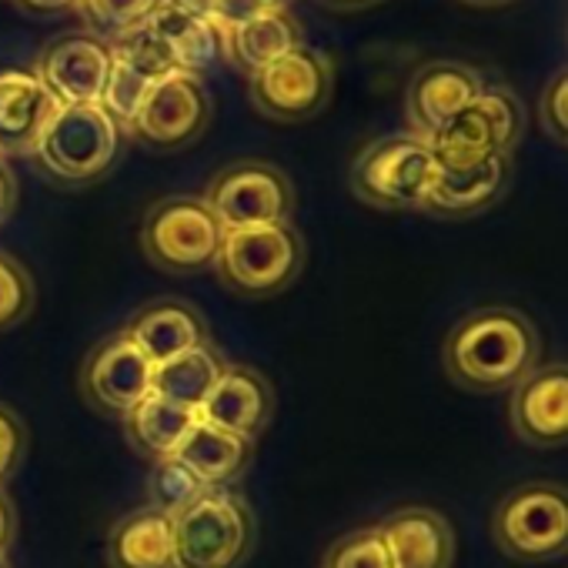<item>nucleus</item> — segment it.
<instances>
[{
	"instance_id": "cd10ccee",
	"label": "nucleus",
	"mask_w": 568,
	"mask_h": 568,
	"mask_svg": "<svg viewBox=\"0 0 568 568\" xmlns=\"http://www.w3.org/2000/svg\"><path fill=\"white\" fill-rule=\"evenodd\" d=\"M207 491V485L178 458H158L148 462V501L151 508L164 511V515H181L191 501H197Z\"/></svg>"
},
{
	"instance_id": "412c9836",
	"label": "nucleus",
	"mask_w": 568,
	"mask_h": 568,
	"mask_svg": "<svg viewBox=\"0 0 568 568\" xmlns=\"http://www.w3.org/2000/svg\"><path fill=\"white\" fill-rule=\"evenodd\" d=\"M154 365L187 352V348H197L207 338V328H204V318L184 305V302H154L148 308H141L124 328H121Z\"/></svg>"
},
{
	"instance_id": "4be33fe9",
	"label": "nucleus",
	"mask_w": 568,
	"mask_h": 568,
	"mask_svg": "<svg viewBox=\"0 0 568 568\" xmlns=\"http://www.w3.org/2000/svg\"><path fill=\"white\" fill-rule=\"evenodd\" d=\"M111 568H174V518L141 505L114 521L108 535Z\"/></svg>"
},
{
	"instance_id": "79ce46f5",
	"label": "nucleus",
	"mask_w": 568,
	"mask_h": 568,
	"mask_svg": "<svg viewBox=\"0 0 568 568\" xmlns=\"http://www.w3.org/2000/svg\"><path fill=\"white\" fill-rule=\"evenodd\" d=\"M0 568H11V561H8V555H0Z\"/></svg>"
},
{
	"instance_id": "9d476101",
	"label": "nucleus",
	"mask_w": 568,
	"mask_h": 568,
	"mask_svg": "<svg viewBox=\"0 0 568 568\" xmlns=\"http://www.w3.org/2000/svg\"><path fill=\"white\" fill-rule=\"evenodd\" d=\"M207 121H211V94L204 81L174 71L151 88L128 134H134L141 144L154 151H178L197 141Z\"/></svg>"
},
{
	"instance_id": "2f4dec72",
	"label": "nucleus",
	"mask_w": 568,
	"mask_h": 568,
	"mask_svg": "<svg viewBox=\"0 0 568 568\" xmlns=\"http://www.w3.org/2000/svg\"><path fill=\"white\" fill-rule=\"evenodd\" d=\"M478 101L488 108V114H491V121H495L501 141H505V151L511 154V151L518 148V141H521V134H525V111H521V101H518L508 88H498V84H485L481 94H478Z\"/></svg>"
},
{
	"instance_id": "a211bd4d",
	"label": "nucleus",
	"mask_w": 568,
	"mask_h": 568,
	"mask_svg": "<svg viewBox=\"0 0 568 568\" xmlns=\"http://www.w3.org/2000/svg\"><path fill=\"white\" fill-rule=\"evenodd\" d=\"M392 568H452L455 531L435 508H398L378 525Z\"/></svg>"
},
{
	"instance_id": "473e14b6",
	"label": "nucleus",
	"mask_w": 568,
	"mask_h": 568,
	"mask_svg": "<svg viewBox=\"0 0 568 568\" xmlns=\"http://www.w3.org/2000/svg\"><path fill=\"white\" fill-rule=\"evenodd\" d=\"M211 24L214 31L221 34L224 48H227V38L244 28L247 21H254L261 11H267L264 0H201V8H197Z\"/></svg>"
},
{
	"instance_id": "9b49d317",
	"label": "nucleus",
	"mask_w": 568,
	"mask_h": 568,
	"mask_svg": "<svg viewBox=\"0 0 568 568\" xmlns=\"http://www.w3.org/2000/svg\"><path fill=\"white\" fill-rule=\"evenodd\" d=\"M154 362L124 335L114 332L84 358L81 368V395L88 405L111 418H124L134 405L151 395Z\"/></svg>"
},
{
	"instance_id": "72a5a7b5",
	"label": "nucleus",
	"mask_w": 568,
	"mask_h": 568,
	"mask_svg": "<svg viewBox=\"0 0 568 568\" xmlns=\"http://www.w3.org/2000/svg\"><path fill=\"white\" fill-rule=\"evenodd\" d=\"M538 111H541V128H545L558 144H565V141H568V74H565V71H558V74L545 84Z\"/></svg>"
},
{
	"instance_id": "423d86ee",
	"label": "nucleus",
	"mask_w": 568,
	"mask_h": 568,
	"mask_svg": "<svg viewBox=\"0 0 568 568\" xmlns=\"http://www.w3.org/2000/svg\"><path fill=\"white\" fill-rule=\"evenodd\" d=\"M438 164L428 141L415 134H392L372 141L352 161V191L358 201L382 211H422Z\"/></svg>"
},
{
	"instance_id": "a878e982",
	"label": "nucleus",
	"mask_w": 568,
	"mask_h": 568,
	"mask_svg": "<svg viewBox=\"0 0 568 568\" xmlns=\"http://www.w3.org/2000/svg\"><path fill=\"white\" fill-rule=\"evenodd\" d=\"M428 148H432V158L438 168H468L491 154H508L501 134L481 101L468 104L448 124H442L428 138Z\"/></svg>"
},
{
	"instance_id": "2eb2a0df",
	"label": "nucleus",
	"mask_w": 568,
	"mask_h": 568,
	"mask_svg": "<svg viewBox=\"0 0 568 568\" xmlns=\"http://www.w3.org/2000/svg\"><path fill=\"white\" fill-rule=\"evenodd\" d=\"M168 74H174V68L141 31L124 34L111 41V71H108L104 94H101V108L121 131H128L144 98L151 94V88L164 81Z\"/></svg>"
},
{
	"instance_id": "c9c22d12",
	"label": "nucleus",
	"mask_w": 568,
	"mask_h": 568,
	"mask_svg": "<svg viewBox=\"0 0 568 568\" xmlns=\"http://www.w3.org/2000/svg\"><path fill=\"white\" fill-rule=\"evenodd\" d=\"M14 535H18V515H14V505H11L8 491L0 488V555H8Z\"/></svg>"
},
{
	"instance_id": "bb28decb",
	"label": "nucleus",
	"mask_w": 568,
	"mask_h": 568,
	"mask_svg": "<svg viewBox=\"0 0 568 568\" xmlns=\"http://www.w3.org/2000/svg\"><path fill=\"white\" fill-rule=\"evenodd\" d=\"M224 365L227 362L221 358V352L211 342H204L197 348H187V352L154 365L151 395L197 412V405L207 398V392L214 388V382H217Z\"/></svg>"
},
{
	"instance_id": "c85d7f7f",
	"label": "nucleus",
	"mask_w": 568,
	"mask_h": 568,
	"mask_svg": "<svg viewBox=\"0 0 568 568\" xmlns=\"http://www.w3.org/2000/svg\"><path fill=\"white\" fill-rule=\"evenodd\" d=\"M168 0H78V14L101 41H118L124 34H134L148 24L151 14H158Z\"/></svg>"
},
{
	"instance_id": "ea45409f",
	"label": "nucleus",
	"mask_w": 568,
	"mask_h": 568,
	"mask_svg": "<svg viewBox=\"0 0 568 568\" xmlns=\"http://www.w3.org/2000/svg\"><path fill=\"white\" fill-rule=\"evenodd\" d=\"M465 4H475V8H498V4H508V0H465Z\"/></svg>"
},
{
	"instance_id": "7ed1b4c3",
	"label": "nucleus",
	"mask_w": 568,
	"mask_h": 568,
	"mask_svg": "<svg viewBox=\"0 0 568 568\" xmlns=\"http://www.w3.org/2000/svg\"><path fill=\"white\" fill-rule=\"evenodd\" d=\"M254 545V511L231 488H207L174 515V568H237Z\"/></svg>"
},
{
	"instance_id": "0eeeda50",
	"label": "nucleus",
	"mask_w": 568,
	"mask_h": 568,
	"mask_svg": "<svg viewBox=\"0 0 568 568\" xmlns=\"http://www.w3.org/2000/svg\"><path fill=\"white\" fill-rule=\"evenodd\" d=\"M221 241V221L194 194H174L158 201L141 224V247L148 261L174 274L214 267Z\"/></svg>"
},
{
	"instance_id": "f03ea898",
	"label": "nucleus",
	"mask_w": 568,
	"mask_h": 568,
	"mask_svg": "<svg viewBox=\"0 0 568 568\" xmlns=\"http://www.w3.org/2000/svg\"><path fill=\"white\" fill-rule=\"evenodd\" d=\"M214 267L234 295L271 298L305 271V241L292 221L224 231Z\"/></svg>"
},
{
	"instance_id": "1a4fd4ad",
	"label": "nucleus",
	"mask_w": 568,
	"mask_h": 568,
	"mask_svg": "<svg viewBox=\"0 0 568 568\" xmlns=\"http://www.w3.org/2000/svg\"><path fill=\"white\" fill-rule=\"evenodd\" d=\"M201 201L224 231L284 224L295 211V187L281 168L267 161H237L211 178Z\"/></svg>"
},
{
	"instance_id": "7c9ffc66",
	"label": "nucleus",
	"mask_w": 568,
	"mask_h": 568,
	"mask_svg": "<svg viewBox=\"0 0 568 568\" xmlns=\"http://www.w3.org/2000/svg\"><path fill=\"white\" fill-rule=\"evenodd\" d=\"M322 568H392V558H388V548H385L378 525L342 535L325 551Z\"/></svg>"
},
{
	"instance_id": "e433bc0d",
	"label": "nucleus",
	"mask_w": 568,
	"mask_h": 568,
	"mask_svg": "<svg viewBox=\"0 0 568 568\" xmlns=\"http://www.w3.org/2000/svg\"><path fill=\"white\" fill-rule=\"evenodd\" d=\"M14 197H18V187H14V174L8 168V161L0 158V221H4L14 207Z\"/></svg>"
},
{
	"instance_id": "20e7f679",
	"label": "nucleus",
	"mask_w": 568,
	"mask_h": 568,
	"mask_svg": "<svg viewBox=\"0 0 568 568\" xmlns=\"http://www.w3.org/2000/svg\"><path fill=\"white\" fill-rule=\"evenodd\" d=\"M495 545L518 565L558 561L568 548V495L555 481H525L491 511Z\"/></svg>"
},
{
	"instance_id": "39448f33",
	"label": "nucleus",
	"mask_w": 568,
	"mask_h": 568,
	"mask_svg": "<svg viewBox=\"0 0 568 568\" xmlns=\"http://www.w3.org/2000/svg\"><path fill=\"white\" fill-rule=\"evenodd\" d=\"M121 134L124 131L101 104L58 108L31 154L61 184H88L111 171L121 151Z\"/></svg>"
},
{
	"instance_id": "ddd939ff",
	"label": "nucleus",
	"mask_w": 568,
	"mask_h": 568,
	"mask_svg": "<svg viewBox=\"0 0 568 568\" xmlns=\"http://www.w3.org/2000/svg\"><path fill=\"white\" fill-rule=\"evenodd\" d=\"M511 432L535 448H561L568 442V368L561 362L528 372L508 402Z\"/></svg>"
},
{
	"instance_id": "b1692460",
	"label": "nucleus",
	"mask_w": 568,
	"mask_h": 568,
	"mask_svg": "<svg viewBox=\"0 0 568 568\" xmlns=\"http://www.w3.org/2000/svg\"><path fill=\"white\" fill-rule=\"evenodd\" d=\"M178 458L207 485V488H227L234 485L254 458V442L221 432L214 425L197 422L184 445L178 448Z\"/></svg>"
},
{
	"instance_id": "a19ab883",
	"label": "nucleus",
	"mask_w": 568,
	"mask_h": 568,
	"mask_svg": "<svg viewBox=\"0 0 568 568\" xmlns=\"http://www.w3.org/2000/svg\"><path fill=\"white\" fill-rule=\"evenodd\" d=\"M264 4H267V8H288L292 0H264Z\"/></svg>"
},
{
	"instance_id": "58836bf2",
	"label": "nucleus",
	"mask_w": 568,
	"mask_h": 568,
	"mask_svg": "<svg viewBox=\"0 0 568 568\" xmlns=\"http://www.w3.org/2000/svg\"><path fill=\"white\" fill-rule=\"evenodd\" d=\"M328 8H338V11H355V8H368L375 0H325Z\"/></svg>"
},
{
	"instance_id": "dca6fc26",
	"label": "nucleus",
	"mask_w": 568,
	"mask_h": 568,
	"mask_svg": "<svg viewBox=\"0 0 568 568\" xmlns=\"http://www.w3.org/2000/svg\"><path fill=\"white\" fill-rule=\"evenodd\" d=\"M174 71L201 78L217 61H224V41L214 31V24L187 0H168V4L148 18L144 28H138Z\"/></svg>"
},
{
	"instance_id": "393cba45",
	"label": "nucleus",
	"mask_w": 568,
	"mask_h": 568,
	"mask_svg": "<svg viewBox=\"0 0 568 568\" xmlns=\"http://www.w3.org/2000/svg\"><path fill=\"white\" fill-rule=\"evenodd\" d=\"M121 422H124V435H128L131 448L141 458L158 462V458L178 455V448L184 445V438L197 425V412L181 408L174 402H164L158 395H148Z\"/></svg>"
},
{
	"instance_id": "5701e85b",
	"label": "nucleus",
	"mask_w": 568,
	"mask_h": 568,
	"mask_svg": "<svg viewBox=\"0 0 568 568\" xmlns=\"http://www.w3.org/2000/svg\"><path fill=\"white\" fill-rule=\"evenodd\" d=\"M302 44H305V31L292 18V11L288 8H267L227 38L224 61L254 74V71L267 68L271 61L284 58Z\"/></svg>"
},
{
	"instance_id": "f3484780",
	"label": "nucleus",
	"mask_w": 568,
	"mask_h": 568,
	"mask_svg": "<svg viewBox=\"0 0 568 568\" xmlns=\"http://www.w3.org/2000/svg\"><path fill=\"white\" fill-rule=\"evenodd\" d=\"M481 88H485V81L471 68L455 64V61H432V64L418 68L408 84V101H405L412 134L428 141L458 111L475 104Z\"/></svg>"
},
{
	"instance_id": "4c0bfd02",
	"label": "nucleus",
	"mask_w": 568,
	"mask_h": 568,
	"mask_svg": "<svg viewBox=\"0 0 568 568\" xmlns=\"http://www.w3.org/2000/svg\"><path fill=\"white\" fill-rule=\"evenodd\" d=\"M18 8L28 14H64L78 8V0H18Z\"/></svg>"
},
{
	"instance_id": "37998d69",
	"label": "nucleus",
	"mask_w": 568,
	"mask_h": 568,
	"mask_svg": "<svg viewBox=\"0 0 568 568\" xmlns=\"http://www.w3.org/2000/svg\"><path fill=\"white\" fill-rule=\"evenodd\" d=\"M187 4H194V8H201V0H187Z\"/></svg>"
},
{
	"instance_id": "6ab92c4d",
	"label": "nucleus",
	"mask_w": 568,
	"mask_h": 568,
	"mask_svg": "<svg viewBox=\"0 0 568 568\" xmlns=\"http://www.w3.org/2000/svg\"><path fill=\"white\" fill-rule=\"evenodd\" d=\"M511 181V154H491L468 168H438L422 211L438 217H468L491 207Z\"/></svg>"
},
{
	"instance_id": "c756f323",
	"label": "nucleus",
	"mask_w": 568,
	"mask_h": 568,
	"mask_svg": "<svg viewBox=\"0 0 568 568\" xmlns=\"http://www.w3.org/2000/svg\"><path fill=\"white\" fill-rule=\"evenodd\" d=\"M38 302L31 271L8 251H0V332L21 325Z\"/></svg>"
},
{
	"instance_id": "f704fd0d",
	"label": "nucleus",
	"mask_w": 568,
	"mask_h": 568,
	"mask_svg": "<svg viewBox=\"0 0 568 568\" xmlns=\"http://www.w3.org/2000/svg\"><path fill=\"white\" fill-rule=\"evenodd\" d=\"M24 448H28V428H24V422L18 418L14 408L0 405V481L11 478V471L24 458Z\"/></svg>"
},
{
	"instance_id": "aec40b11",
	"label": "nucleus",
	"mask_w": 568,
	"mask_h": 568,
	"mask_svg": "<svg viewBox=\"0 0 568 568\" xmlns=\"http://www.w3.org/2000/svg\"><path fill=\"white\" fill-rule=\"evenodd\" d=\"M58 108L34 71H0V158L31 154Z\"/></svg>"
},
{
	"instance_id": "f257e3e1",
	"label": "nucleus",
	"mask_w": 568,
	"mask_h": 568,
	"mask_svg": "<svg viewBox=\"0 0 568 568\" xmlns=\"http://www.w3.org/2000/svg\"><path fill=\"white\" fill-rule=\"evenodd\" d=\"M442 365L468 392H505L541 365V335L515 308H478L448 332Z\"/></svg>"
},
{
	"instance_id": "6e6552de",
	"label": "nucleus",
	"mask_w": 568,
	"mask_h": 568,
	"mask_svg": "<svg viewBox=\"0 0 568 568\" xmlns=\"http://www.w3.org/2000/svg\"><path fill=\"white\" fill-rule=\"evenodd\" d=\"M335 91V68L332 61L302 44L284 58L271 61L267 68L247 74L251 104L281 124H302L322 114Z\"/></svg>"
},
{
	"instance_id": "f8f14e48",
	"label": "nucleus",
	"mask_w": 568,
	"mask_h": 568,
	"mask_svg": "<svg viewBox=\"0 0 568 568\" xmlns=\"http://www.w3.org/2000/svg\"><path fill=\"white\" fill-rule=\"evenodd\" d=\"M108 71H111V44L81 31V34L54 38L44 48L34 74L61 108H74V104H101Z\"/></svg>"
},
{
	"instance_id": "4468645a",
	"label": "nucleus",
	"mask_w": 568,
	"mask_h": 568,
	"mask_svg": "<svg viewBox=\"0 0 568 568\" xmlns=\"http://www.w3.org/2000/svg\"><path fill=\"white\" fill-rule=\"evenodd\" d=\"M274 415L271 382L247 365H224L207 398L197 405V422L257 442Z\"/></svg>"
}]
</instances>
